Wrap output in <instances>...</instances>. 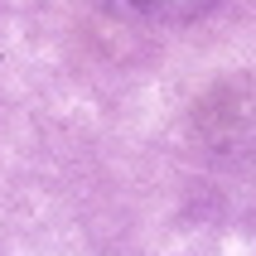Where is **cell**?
I'll use <instances>...</instances> for the list:
<instances>
[{
	"mask_svg": "<svg viewBox=\"0 0 256 256\" xmlns=\"http://www.w3.org/2000/svg\"><path fill=\"white\" fill-rule=\"evenodd\" d=\"M106 5L130 14V20H194L213 0H106Z\"/></svg>",
	"mask_w": 256,
	"mask_h": 256,
	"instance_id": "obj_1",
	"label": "cell"
}]
</instances>
